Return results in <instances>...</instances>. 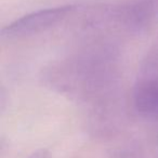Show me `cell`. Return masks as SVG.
Returning a JSON list of instances; mask_svg holds the SVG:
<instances>
[{
  "instance_id": "cell-1",
  "label": "cell",
  "mask_w": 158,
  "mask_h": 158,
  "mask_svg": "<svg viewBox=\"0 0 158 158\" xmlns=\"http://www.w3.org/2000/svg\"><path fill=\"white\" fill-rule=\"evenodd\" d=\"M75 10L73 6L49 8L39 10L31 14L22 16L19 20L12 22L1 31V36L6 38H23L44 33L52 27L56 26L68 18Z\"/></svg>"
},
{
  "instance_id": "cell-3",
  "label": "cell",
  "mask_w": 158,
  "mask_h": 158,
  "mask_svg": "<svg viewBox=\"0 0 158 158\" xmlns=\"http://www.w3.org/2000/svg\"><path fill=\"white\" fill-rule=\"evenodd\" d=\"M28 158H52V157H51V154L47 149H38V151L34 152Z\"/></svg>"
},
{
  "instance_id": "cell-2",
  "label": "cell",
  "mask_w": 158,
  "mask_h": 158,
  "mask_svg": "<svg viewBox=\"0 0 158 158\" xmlns=\"http://www.w3.org/2000/svg\"><path fill=\"white\" fill-rule=\"evenodd\" d=\"M133 104L142 116L158 119V79L144 78L136 85Z\"/></svg>"
}]
</instances>
